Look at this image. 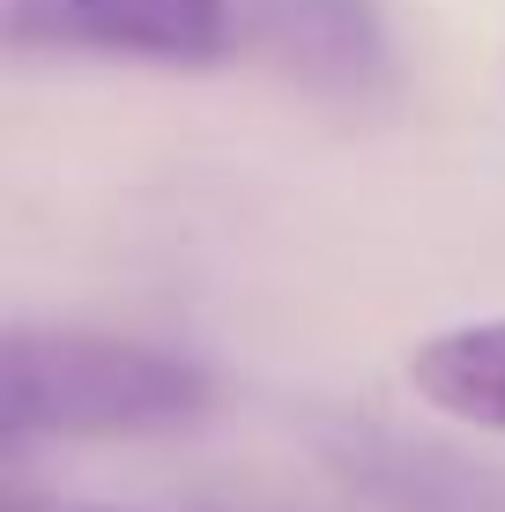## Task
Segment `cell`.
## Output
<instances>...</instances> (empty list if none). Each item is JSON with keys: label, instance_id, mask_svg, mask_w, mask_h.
<instances>
[{"label": "cell", "instance_id": "5b68a950", "mask_svg": "<svg viewBox=\"0 0 505 512\" xmlns=\"http://www.w3.org/2000/svg\"><path fill=\"white\" fill-rule=\"evenodd\" d=\"M409 386L424 409L505 438V312L498 320L439 327L409 349Z\"/></svg>", "mask_w": 505, "mask_h": 512}, {"label": "cell", "instance_id": "8992f818", "mask_svg": "<svg viewBox=\"0 0 505 512\" xmlns=\"http://www.w3.org/2000/svg\"><path fill=\"white\" fill-rule=\"evenodd\" d=\"M0 512H142V505H97V498H23V490H8V505Z\"/></svg>", "mask_w": 505, "mask_h": 512}, {"label": "cell", "instance_id": "7a4b0ae2", "mask_svg": "<svg viewBox=\"0 0 505 512\" xmlns=\"http://www.w3.org/2000/svg\"><path fill=\"white\" fill-rule=\"evenodd\" d=\"M0 30L15 52H104L156 67L238 60L231 0H8Z\"/></svg>", "mask_w": 505, "mask_h": 512}, {"label": "cell", "instance_id": "6da1fadb", "mask_svg": "<svg viewBox=\"0 0 505 512\" xmlns=\"http://www.w3.org/2000/svg\"><path fill=\"white\" fill-rule=\"evenodd\" d=\"M216 379L179 349L104 327H30L0 334V446L30 438H156L208 416Z\"/></svg>", "mask_w": 505, "mask_h": 512}, {"label": "cell", "instance_id": "3957f363", "mask_svg": "<svg viewBox=\"0 0 505 512\" xmlns=\"http://www.w3.org/2000/svg\"><path fill=\"white\" fill-rule=\"evenodd\" d=\"M238 60L327 97H379L394 82V45L379 0H231Z\"/></svg>", "mask_w": 505, "mask_h": 512}, {"label": "cell", "instance_id": "277c9868", "mask_svg": "<svg viewBox=\"0 0 505 512\" xmlns=\"http://www.w3.org/2000/svg\"><path fill=\"white\" fill-rule=\"evenodd\" d=\"M327 461L387 512H505V468L461 461L446 446H416L379 423L327 431Z\"/></svg>", "mask_w": 505, "mask_h": 512}]
</instances>
